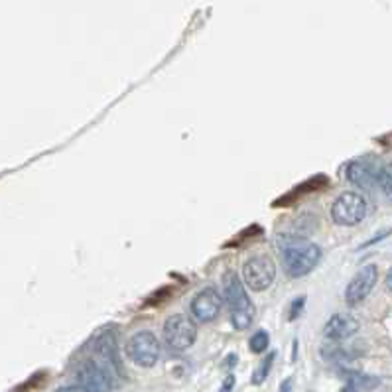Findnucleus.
<instances>
[{"mask_svg": "<svg viewBox=\"0 0 392 392\" xmlns=\"http://www.w3.org/2000/svg\"><path fill=\"white\" fill-rule=\"evenodd\" d=\"M343 392H357V386L349 384V386H345V389H343Z\"/></svg>", "mask_w": 392, "mask_h": 392, "instance_id": "obj_19", "label": "nucleus"}, {"mask_svg": "<svg viewBox=\"0 0 392 392\" xmlns=\"http://www.w3.org/2000/svg\"><path fill=\"white\" fill-rule=\"evenodd\" d=\"M280 251H282L284 268L292 278L310 274L321 261L319 247L305 239L280 240Z\"/></svg>", "mask_w": 392, "mask_h": 392, "instance_id": "obj_1", "label": "nucleus"}, {"mask_svg": "<svg viewBox=\"0 0 392 392\" xmlns=\"http://www.w3.org/2000/svg\"><path fill=\"white\" fill-rule=\"evenodd\" d=\"M79 386L87 392H110L115 389V375L109 365H101L95 361H85L75 372Z\"/></svg>", "mask_w": 392, "mask_h": 392, "instance_id": "obj_3", "label": "nucleus"}, {"mask_svg": "<svg viewBox=\"0 0 392 392\" xmlns=\"http://www.w3.org/2000/svg\"><path fill=\"white\" fill-rule=\"evenodd\" d=\"M57 392H87L83 386H66V389H59Z\"/></svg>", "mask_w": 392, "mask_h": 392, "instance_id": "obj_16", "label": "nucleus"}, {"mask_svg": "<svg viewBox=\"0 0 392 392\" xmlns=\"http://www.w3.org/2000/svg\"><path fill=\"white\" fill-rule=\"evenodd\" d=\"M268 343H270L268 333L266 331H256L251 337V351L252 353H262V351H266Z\"/></svg>", "mask_w": 392, "mask_h": 392, "instance_id": "obj_13", "label": "nucleus"}, {"mask_svg": "<svg viewBox=\"0 0 392 392\" xmlns=\"http://www.w3.org/2000/svg\"><path fill=\"white\" fill-rule=\"evenodd\" d=\"M95 353L109 365L110 369H119V353H117V339L112 333H101L95 339Z\"/></svg>", "mask_w": 392, "mask_h": 392, "instance_id": "obj_12", "label": "nucleus"}, {"mask_svg": "<svg viewBox=\"0 0 392 392\" xmlns=\"http://www.w3.org/2000/svg\"><path fill=\"white\" fill-rule=\"evenodd\" d=\"M280 392H292V379H286L280 386Z\"/></svg>", "mask_w": 392, "mask_h": 392, "instance_id": "obj_17", "label": "nucleus"}, {"mask_svg": "<svg viewBox=\"0 0 392 392\" xmlns=\"http://www.w3.org/2000/svg\"><path fill=\"white\" fill-rule=\"evenodd\" d=\"M379 166H370L369 162L355 160L347 166V177L353 185H357L361 189H372L379 187Z\"/></svg>", "mask_w": 392, "mask_h": 392, "instance_id": "obj_10", "label": "nucleus"}, {"mask_svg": "<svg viewBox=\"0 0 392 392\" xmlns=\"http://www.w3.org/2000/svg\"><path fill=\"white\" fill-rule=\"evenodd\" d=\"M357 329H359V324H357L355 317L347 316V314H335V316L327 321L324 333H326L327 339L341 341V339H347L351 337V335H355Z\"/></svg>", "mask_w": 392, "mask_h": 392, "instance_id": "obj_11", "label": "nucleus"}, {"mask_svg": "<svg viewBox=\"0 0 392 392\" xmlns=\"http://www.w3.org/2000/svg\"><path fill=\"white\" fill-rule=\"evenodd\" d=\"M386 288L392 290V268H391V273L386 274Z\"/></svg>", "mask_w": 392, "mask_h": 392, "instance_id": "obj_18", "label": "nucleus"}, {"mask_svg": "<svg viewBox=\"0 0 392 392\" xmlns=\"http://www.w3.org/2000/svg\"><path fill=\"white\" fill-rule=\"evenodd\" d=\"M126 355L138 367H154L160 359V343L152 331H138L126 343Z\"/></svg>", "mask_w": 392, "mask_h": 392, "instance_id": "obj_6", "label": "nucleus"}, {"mask_svg": "<svg viewBox=\"0 0 392 392\" xmlns=\"http://www.w3.org/2000/svg\"><path fill=\"white\" fill-rule=\"evenodd\" d=\"M273 361H274V355H270V357H268L266 361H262L261 369L256 370V375L252 377V382H254V384H261V382L266 379V375H268V370H270V365H273Z\"/></svg>", "mask_w": 392, "mask_h": 392, "instance_id": "obj_14", "label": "nucleus"}, {"mask_svg": "<svg viewBox=\"0 0 392 392\" xmlns=\"http://www.w3.org/2000/svg\"><path fill=\"white\" fill-rule=\"evenodd\" d=\"M389 174L392 175V164H391V168H389Z\"/></svg>", "mask_w": 392, "mask_h": 392, "instance_id": "obj_20", "label": "nucleus"}, {"mask_svg": "<svg viewBox=\"0 0 392 392\" xmlns=\"http://www.w3.org/2000/svg\"><path fill=\"white\" fill-rule=\"evenodd\" d=\"M242 274H245L247 286L252 288V290H256V292H261V290H266L274 282L276 264H274V261L268 254H256V256H252L251 261L245 262Z\"/></svg>", "mask_w": 392, "mask_h": 392, "instance_id": "obj_7", "label": "nucleus"}, {"mask_svg": "<svg viewBox=\"0 0 392 392\" xmlns=\"http://www.w3.org/2000/svg\"><path fill=\"white\" fill-rule=\"evenodd\" d=\"M367 209H369V205H367L365 197L361 194L347 191V194H341L335 199V203L331 208V217L337 225L351 227V225H357L367 217Z\"/></svg>", "mask_w": 392, "mask_h": 392, "instance_id": "obj_4", "label": "nucleus"}, {"mask_svg": "<svg viewBox=\"0 0 392 392\" xmlns=\"http://www.w3.org/2000/svg\"><path fill=\"white\" fill-rule=\"evenodd\" d=\"M223 296L231 307V321L237 329H247L254 317V307L249 296L242 288V282L237 273H229L223 276Z\"/></svg>", "mask_w": 392, "mask_h": 392, "instance_id": "obj_2", "label": "nucleus"}, {"mask_svg": "<svg viewBox=\"0 0 392 392\" xmlns=\"http://www.w3.org/2000/svg\"><path fill=\"white\" fill-rule=\"evenodd\" d=\"M197 337V326L194 319L187 316L168 317V321L164 324V339L168 343V347L175 349V351H185L196 343Z\"/></svg>", "mask_w": 392, "mask_h": 392, "instance_id": "obj_5", "label": "nucleus"}, {"mask_svg": "<svg viewBox=\"0 0 392 392\" xmlns=\"http://www.w3.org/2000/svg\"><path fill=\"white\" fill-rule=\"evenodd\" d=\"M221 312V296L215 288H205L194 298L191 314L199 321H213Z\"/></svg>", "mask_w": 392, "mask_h": 392, "instance_id": "obj_9", "label": "nucleus"}, {"mask_svg": "<svg viewBox=\"0 0 392 392\" xmlns=\"http://www.w3.org/2000/svg\"><path fill=\"white\" fill-rule=\"evenodd\" d=\"M377 280H379V268L375 264L363 266L357 273V276L349 282L347 290H345V300L351 305L361 304L370 294V290L375 288Z\"/></svg>", "mask_w": 392, "mask_h": 392, "instance_id": "obj_8", "label": "nucleus"}, {"mask_svg": "<svg viewBox=\"0 0 392 392\" xmlns=\"http://www.w3.org/2000/svg\"><path fill=\"white\" fill-rule=\"evenodd\" d=\"M233 384H235V377H227L225 382H223V386H221V392H231Z\"/></svg>", "mask_w": 392, "mask_h": 392, "instance_id": "obj_15", "label": "nucleus"}]
</instances>
